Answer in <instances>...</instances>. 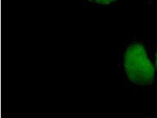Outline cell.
I'll list each match as a JSON object with an SVG mask.
<instances>
[{
    "mask_svg": "<svg viewBox=\"0 0 157 118\" xmlns=\"http://www.w3.org/2000/svg\"><path fill=\"white\" fill-rule=\"evenodd\" d=\"M124 67L128 77L138 85H148L153 81L155 69L142 45H132L124 57Z\"/></svg>",
    "mask_w": 157,
    "mask_h": 118,
    "instance_id": "cell-1",
    "label": "cell"
},
{
    "mask_svg": "<svg viewBox=\"0 0 157 118\" xmlns=\"http://www.w3.org/2000/svg\"><path fill=\"white\" fill-rule=\"evenodd\" d=\"M92 2L96 3L102 5H108L115 2L117 0H89Z\"/></svg>",
    "mask_w": 157,
    "mask_h": 118,
    "instance_id": "cell-2",
    "label": "cell"
},
{
    "mask_svg": "<svg viewBox=\"0 0 157 118\" xmlns=\"http://www.w3.org/2000/svg\"><path fill=\"white\" fill-rule=\"evenodd\" d=\"M156 64H157V56H156Z\"/></svg>",
    "mask_w": 157,
    "mask_h": 118,
    "instance_id": "cell-3",
    "label": "cell"
}]
</instances>
